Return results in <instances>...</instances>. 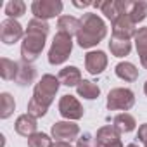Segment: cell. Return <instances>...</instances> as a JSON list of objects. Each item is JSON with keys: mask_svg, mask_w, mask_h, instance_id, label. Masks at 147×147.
Returning <instances> with one entry per match:
<instances>
[{"mask_svg": "<svg viewBox=\"0 0 147 147\" xmlns=\"http://www.w3.org/2000/svg\"><path fill=\"white\" fill-rule=\"evenodd\" d=\"M35 78H36V69L31 64L21 61L19 69H18V76H16V83L19 87H28V85H31L35 82Z\"/></svg>", "mask_w": 147, "mask_h": 147, "instance_id": "2e32d148", "label": "cell"}, {"mask_svg": "<svg viewBox=\"0 0 147 147\" xmlns=\"http://www.w3.org/2000/svg\"><path fill=\"white\" fill-rule=\"evenodd\" d=\"M133 38H135V47H137L140 59L147 57V28H138V31Z\"/></svg>", "mask_w": 147, "mask_h": 147, "instance_id": "484cf974", "label": "cell"}, {"mask_svg": "<svg viewBox=\"0 0 147 147\" xmlns=\"http://www.w3.org/2000/svg\"><path fill=\"white\" fill-rule=\"evenodd\" d=\"M114 71H116V76L118 78H121L125 82H130V83L138 78V69L131 62H119V64H116Z\"/></svg>", "mask_w": 147, "mask_h": 147, "instance_id": "ffe728a7", "label": "cell"}, {"mask_svg": "<svg viewBox=\"0 0 147 147\" xmlns=\"http://www.w3.org/2000/svg\"><path fill=\"white\" fill-rule=\"evenodd\" d=\"M59 78H55L54 75H43L42 80L35 85L33 90V97L28 102V114L33 118H42L47 114L50 104L54 102V97L59 90Z\"/></svg>", "mask_w": 147, "mask_h": 147, "instance_id": "6da1fadb", "label": "cell"}, {"mask_svg": "<svg viewBox=\"0 0 147 147\" xmlns=\"http://www.w3.org/2000/svg\"><path fill=\"white\" fill-rule=\"evenodd\" d=\"M59 82L66 87H78L82 83V73L76 66H66L59 71Z\"/></svg>", "mask_w": 147, "mask_h": 147, "instance_id": "5bb4252c", "label": "cell"}, {"mask_svg": "<svg viewBox=\"0 0 147 147\" xmlns=\"http://www.w3.org/2000/svg\"><path fill=\"white\" fill-rule=\"evenodd\" d=\"M140 64L144 66V69H147V57H144V59H140Z\"/></svg>", "mask_w": 147, "mask_h": 147, "instance_id": "d6a6232c", "label": "cell"}, {"mask_svg": "<svg viewBox=\"0 0 147 147\" xmlns=\"http://www.w3.org/2000/svg\"><path fill=\"white\" fill-rule=\"evenodd\" d=\"M36 118H33V116H30V114H21L18 119H16V123H14V128H16V131L19 133V135H23V137H31V135H35L36 133Z\"/></svg>", "mask_w": 147, "mask_h": 147, "instance_id": "9a60e30c", "label": "cell"}, {"mask_svg": "<svg viewBox=\"0 0 147 147\" xmlns=\"http://www.w3.org/2000/svg\"><path fill=\"white\" fill-rule=\"evenodd\" d=\"M18 69H19V62L11 61V59H7V57H2V59H0V76H2L4 80H7V82L16 80Z\"/></svg>", "mask_w": 147, "mask_h": 147, "instance_id": "44dd1931", "label": "cell"}, {"mask_svg": "<svg viewBox=\"0 0 147 147\" xmlns=\"http://www.w3.org/2000/svg\"><path fill=\"white\" fill-rule=\"evenodd\" d=\"M76 92H78L80 97L88 99V100H94V99H97L100 95V88L90 80H82V83L76 87Z\"/></svg>", "mask_w": 147, "mask_h": 147, "instance_id": "7402d4cb", "label": "cell"}, {"mask_svg": "<svg viewBox=\"0 0 147 147\" xmlns=\"http://www.w3.org/2000/svg\"><path fill=\"white\" fill-rule=\"evenodd\" d=\"M107 66V55L102 50H92L85 55V67L90 75H100Z\"/></svg>", "mask_w": 147, "mask_h": 147, "instance_id": "4fadbf2b", "label": "cell"}, {"mask_svg": "<svg viewBox=\"0 0 147 147\" xmlns=\"http://www.w3.org/2000/svg\"><path fill=\"white\" fill-rule=\"evenodd\" d=\"M137 28H135V23L130 19L128 14H123L119 16L114 23H113V35L114 36H119V38H126L130 40L131 36L137 35Z\"/></svg>", "mask_w": 147, "mask_h": 147, "instance_id": "7c38bea8", "label": "cell"}, {"mask_svg": "<svg viewBox=\"0 0 147 147\" xmlns=\"http://www.w3.org/2000/svg\"><path fill=\"white\" fill-rule=\"evenodd\" d=\"M94 7L100 9L102 14L107 19H111V23H114L119 16L128 14L131 7V0H106V2H95Z\"/></svg>", "mask_w": 147, "mask_h": 147, "instance_id": "52a82bcc", "label": "cell"}, {"mask_svg": "<svg viewBox=\"0 0 147 147\" xmlns=\"http://www.w3.org/2000/svg\"><path fill=\"white\" fill-rule=\"evenodd\" d=\"M137 138L147 147V123H144V125H140V128H138V133H137Z\"/></svg>", "mask_w": 147, "mask_h": 147, "instance_id": "f546056e", "label": "cell"}, {"mask_svg": "<svg viewBox=\"0 0 147 147\" xmlns=\"http://www.w3.org/2000/svg\"><path fill=\"white\" fill-rule=\"evenodd\" d=\"M52 147H71V142H55Z\"/></svg>", "mask_w": 147, "mask_h": 147, "instance_id": "4dcf8cb0", "label": "cell"}, {"mask_svg": "<svg viewBox=\"0 0 147 147\" xmlns=\"http://www.w3.org/2000/svg\"><path fill=\"white\" fill-rule=\"evenodd\" d=\"M16 109V102H14V97L7 92H4L0 95V118L2 119H7L9 116H12Z\"/></svg>", "mask_w": 147, "mask_h": 147, "instance_id": "cb8c5ba5", "label": "cell"}, {"mask_svg": "<svg viewBox=\"0 0 147 147\" xmlns=\"http://www.w3.org/2000/svg\"><path fill=\"white\" fill-rule=\"evenodd\" d=\"M71 50H73V40H71V36L57 31V35L52 40L50 50H49V62L52 66L66 62L67 57L71 55Z\"/></svg>", "mask_w": 147, "mask_h": 147, "instance_id": "277c9868", "label": "cell"}, {"mask_svg": "<svg viewBox=\"0 0 147 147\" xmlns=\"http://www.w3.org/2000/svg\"><path fill=\"white\" fill-rule=\"evenodd\" d=\"M50 133L57 142H73L80 135V126L73 121H57L52 125Z\"/></svg>", "mask_w": 147, "mask_h": 147, "instance_id": "ba28073f", "label": "cell"}, {"mask_svg": "<svg viewBox=\"0 0 147 147\" xmlns=\"http://www.w3.org/2000/svg\"><path fill=\"white\" fill-rule=\"evenodd\" d=\"M126 147H138V145H137V144H128Z\"/></svg>", "mask_w": 147, "mask_h": 147, "instance_id": "836d02e7", "label": "cell"}, {"mask_svg": "<svg viewBox=\"0 0 147 147\" xmlns=\"http://www.w3.org/2000/svg\"><path fill=\"white\" fill-rule=\"evenodd\" d=\"M76 147H97V142H95V138H94L90 133H83V135L78 138Z\"/></svg>", "mask_w": 147, "mask_h": 147, "instance_id": "f1b7e54d", "label": "cell"}, {"mask_svg": "<svg viewBox=\"0 0 147 147\" xmlns=\"http://www.w3.org/2000/svg\"><path fill=\"white\" fill-rule=\"evenodd\" d=\"M128 16H130V19L135 24L137 23H142L147 18V2H142V0H138V2H131V7L128 11Z\"/></svg>", "mask_w": 147, "mask_h": 147, "instance_id": "603a6c76", "label": "cell"}, {"mask_svg": "<svg viewBox=\"0 0 147 147\" xmlns=\"http://www.w3.org/2000/svg\"><path fill=\"white\" fill-rule=\"evenodd\" d=\"M52 138L47 133H40L36 131L35 135L28 137V147H52Z\"/></svg>", "mask_w": 147, "mask_h": 147, "instance_id": "4316f807", "label": "cell"}, {"mask_svg": "<svg viewBox=\"0 0 147 147\" xmlns=\"http://www.w3.org/2000/svg\"><path fill=\"white\" fill-rule=\"evenodd\" d=\"M59 113L62 118H66L67 121H75L83 118V107L80 104V100L73 95H62L59 100Z\"/></svg>", "mask_w": 147, "mask_h": 147, "instance_id": "9c48e42d", "label": "cell"}, {"mask_svg": "<svg viewBox=\"0 0 147 147\" xmlns=\"http://www.w3.org/2000/svg\"><path fill=\"white\" fill-rule=\"evenodd\" d=\"M24 12H26V4L23 0H11V2L5 4V14H7L9 19L21 18Z\"/></svg>", "mask_w": 147, "mask_h": 147, "instance_id": "d4e9b609", "label": "cell"}, {"mask_svg": "<svg viewBox=\"0 0 147 147\" xmlns=\"http://www.w3.org/2000/svg\"><path fill=\"white\" fill-rule=\"evenodd\" d=\"M73 5L75 7H88V5H94L92 2H83V4H80V2H73Z\"/></svg>", "mask_w": 147, "mask_h": 147, "instance_id": "1f68e13d", "label": "cell"}, {"mask_svg": "<svg viewBox=\"0 0 147 147\" xmlns=\"http://www.w3.org/2000/svg\"><path fill=\"white\" fill-rule=\"evenodd\" d=\"M62 2L61 0H35L31 4V12L36 19H52L62 12Z\"/></svg>", "mask_w": 147, "mask_h": 147, "instance_id": "8992f818", "label": "cell"}, {"mask_svg": "<svg viewBox=\"0 0 147 147\" xmlns=\"http://www.w3.org/2000/svg\"><path fill=\"white\" fill-rule=\"evenodd\" d=\"M28 30H33V31H40V33H45V35H49V30H50V26H49V23H47V21L33 18V19L28 23Z\"/></svg>", "mask_w": 147, "mask_h": 147, "instance_id": "83f0119b", "label": "cell"}, {"mask_svg": "<svg viewBox=\"0 0 147 147\" xmlns=\"http://www.w3.org/2000/svg\"><path fill=\"white\" fill-rule=\"evenodd\" d=\"M144 92H145V95H147V82H145V85H144Z\"/></svg>", "mask_w": 147, "mask_h": 147, "instance_id": "e575fe53", "label": "cell"}, {"mask_svg": "<svg viewBox=\"0 0 147 147\" xmlns=\"http://www.w3.org/2000/svg\"><path fill=\"white\" fill-rule=\"evenodd\" d=\"M113 126H114L119 133H130V131L135 130L137 121H135V118H133L131 114L121 113V114H118V116L113 119Z\"/></svg>", "mask_w": 147, "mask_h": 147, "instance_id": "d6986e66", "label": "cell"}, {"mask_svg": "<svg viewBox=\"0 0 147 147\" xmlns=\"http://www.w3.org/2000/svg\"><path fill=\"white\" fill-rule=\"evenodd\" d=\"M135 104V94L130 88H113L107 94L109 111H128Z\"/></svg>", "mask_w": 147, "mask_h": 147, "instance_id": "5b68a950", "label": "cell"}, {"mask_svg": "<svg viewBox=\"0 0 147 147\" xmlns=\"http://www.w3.org/2000/svg\"><path fill=\"white\" fill-rule=\"evenodd\" d=\"M82 28L76 35V42L82 49H90L95 47L99 42H102L107 35V26L106 23L94 12H87L83 14V18L80 19Z\"/></svg>", "mask_w": 147, "mask_h": 147, "instance_id": "7a4b0ae2", "label": "cell"}, {"mask_svg": "<svg viewBox=\"0 0 147 147\" xmlns=\"http://www.w3.org/2000/svg\"><path fill=\"white\" fill-rule=\"evenodd\" d=\"M45 38H47L45 33L26 30L23 43H21V59L24 62H28V64L35 62L40 57V54H42V50L45 47Z\"/></svg>", "mask_w": 147, "mask_h": 147, "instance_id": "3957f363", "label": "cell"}, {"mask_svg": "<svg viewBox=\"0 0 147 147\" xmlns=\"http://www.w3.org/2000/svg\"><path fill=\"white\" fill-rule=\"evenodd\" d=\"M121 133L111 126V125H106V126H100L97 130V135H95V142H97V147H123L121 144Z\"/></svg>", "mask_w": 147, "mask_h": 147, "instance_id": "8fae6325", "label": "cell"}, {"mask_svg": "<svg viewBox=\"0 0 147 147\" xmlns=\"http://www.w3.org/2000/svg\"><path fill=\"white\" fill-rule=\"evenodd\" d=\"M21 38H24L23 26L16 19H5L0 23V40L5 45H12V43L19 42Z\"/></svg>", "mask_w": 147, "mask_h": 147, "instance_id": "30bf717a", "label": "cell"}, {"mask_svg": "<svg viewBox=\"0 0 147 147\" xmlns=\"http://www.w3.org/2000/svg\"><path fill=\"white\" fill-rule=\"evenodd\" d=\"M109 50L114 57H125L130 54L131 50V42L126 40V38H119V36H111V42H109Z\"/></svg>", "mask_w": 147, "mask_h": 147, "instance_id": "ac0fdd59", "label": "cell"}, {"mask_svg": "<svg viewBox=\"0 0 147 147\" xmlns=\"http://www.w3.org/2000/svg\"><path fill=\"white\" fill-rule=\"evenodd\" d=\"M57 28H59V33L73 36V35H78L82 23H80V19L73 18V16H61L57 19Z\"/></svg>", "mask_w": 147, "mask_h": 147, "instance_id": "e0dca14e", "label": "cell"}]
</instances>
